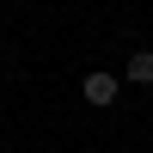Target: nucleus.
<instances>
[{
    "label": "nucleus",
    "mask_w": 153,
    "mask_h": 153,
    "mask_svg": "<svg viewBox=\"0 0 153 153\" xmlns=\"http://www.w3.org/2000/svg\"><path fill=\"white\" fill-rule=\"evenodd\" d=\"M80 92H86V104H98V110H104V104H117L123 80H117V74H86V80H80Z\"/></svg>",
    "instance_id": "obj_1"
},
{
    "label": "nucleus",
    "mask_w": 153,
    "mask_h": 153,
    "mask_svg": "<svg viewBox=\"0 0 153 153\" xmlns=\"http://www.w3.org/2000/svg\"><path fill=\"white\" fill-rule=\"evenodd\" d=\"M129 86H153V49L129 55Z\"/></svg>",
    "instance_id": "obj_2"
}]
</instances>
